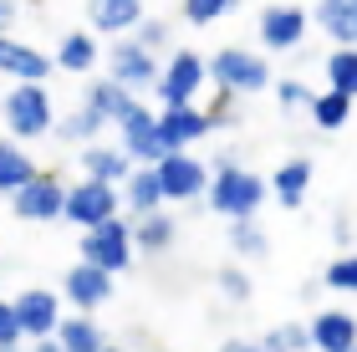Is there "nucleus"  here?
Returning a JSON list of instances; mask_svg holds the SVG:
<instances>
[{"mask_svg": "<svg viewBox=\"0 0 357 352\" xmlns=\"http://www.w3.org/2000/svg\"><path fill=\"white\" fill-rule=\"evenodd\" d=\"M169 220H149V225H143V245H169Z\"/></svg>", "mask_w": 357, "mask_h": 352, "instance_id": "31", "label": "nucleus"}, {"mask_svg": "<svg viewBox=\"0 0 357 352\" xmlns=\"http://www.w3.org/2000/svg\"><path fill=\"white\" fill-rule=\"evenodd\" d=\"M261 31H266L271 46H296L301 31H306V15H301V10H286V6H281V10H266Z\"/></svg>", "mask_w": 357, "mask_h": 352, "instance_id": "12", "label": "nucleus"}, {"mask_svg": "<svg viewBox=\"0 0 357 352\" xmlns=\"http://www.w3.org/2000/svg\"><path fill=\"white\" fill-rule=\"evenodd\" d=\"M235 245H245V250H261V235H255V225H235Z\"/></svg>", "mask_w": 357, "mask_h": 352, "instance_id": "33", "label": "nucleus"}, {"mask_svg": "<svg viewBox=\"0 0 357 352\" xmlns=\"http://www.w3.org/2000/svg\"><path fill=\"white\" fill-rule=\"evenodd\" d=\"M10 21V0H0V26H6Z\"/></svg>", "mask_w": 357, "mask_h": 352, "instance_id": "34", "label": "nucleus"}, {"mask_svg": "<svg viewBox=\"0 0 357 352\" xmlns=\"http://www.w3.org/2000/svg\"><path fill=\"white\" fill-rule=\"evenodd\" d=\"M36 352H61V347H52V342H46V347H36Z\"/></svg>", "mask_w": 357, "mask_h": 352, "instance_id": "36", "label": "nucleus"}, {"mask_svg": "<svg viewBox=\"0 0 357 352\" xmlns=\"http://www.w3.org/2000/svg\"><path fill=\"white\" fill-rule=\"evenodd\" d=\"M261 194H266L261 179H250V174H240V169H225L220 184H215V210L220 215H250L255 204H261Z\"/></svg>", "mask_w": 357, "mask_h": 352, "instance_id": "1", "label": "nucleus"}, {"mask_svg": "<svg viewBox=\"0 0 357 352\" xmlns=\"http://www.w3.org/2000/svg\"><path fill=\"white\" fill-rule=\"evenodd\" d=\"M0 72H15V77H26V82H36V77L46 72V61L36 52H26V46L0 41Z\"/></svg>", "mask_w": 357, "mask_h": 352, "instance_id": "18", "label": "nucleus"}, {"mask_svg": "<svg viewBox=\"0 0 357 352\" xmlns=\"http://www.w3.org/2000/svg\"><path fill=\"white\" fill-rule=\"evenodd\" d=\"M312 337L321 352H357V322L347 312H327V316H317Z\"/></svg>", "mask_w": 357, "mask_h": 352, "instance_id": "8", "label": "nucleus"}, {"mask_svg": "<svg viewBox=\"0 0 357 352\" xmlns=\"http://www.w3.org/2000/svg\"><path fill=\"white\" fill-rule=\"evenodd\" d=\"M61 347L67 352H102V337H97L87 322H67L61 327Z\"/></svg>", "mask_w": 357, "mask_h": 352, "instance_id": "23", "label": "nucleus"}, {"mask_svg": "<svg viewBox=\"0 0 357 352\" xmlns=\"http://www.w3.org/2000/svg\"><path fill=\"white\" fill-rule=\"evenodd\" d=\"M235 0H189V21H215L220 10H230Z\"/></svg>", "mask_w": 357, "mask_h": 352, "instance_id": "29", "label": "nucleus"}, {"mask_svg": "<svg viewBox=\"0 0 357 352\" xmlns=\"http://www.w3.org/2000/svg\"><path fill=\"white\" fill-rule=\"evenodd\" d=\"M112 72H118V82H143V87L153 82V61L143 46H118L112 52Z\"/></svg>", "mask_w": 357, "mask_h": 352, "instance_id": "13", "label": "nucleus"}, {"mask_svg": "<svg viewBox=\"0 0 357 352\" xmlns=\"http://www.w3.org/2000/svg\"><path fill=\"white\" fill-rule=\"evenodd\" d=\"M327 72H332V87L342 92V98H352L357 92V52H337L327 61Z\"/></svg>", "mask_w": 357, "mask_h": 352, "instance_id": "21", "label": "nucleus"}, {"mask_svg": "<svg viewBox=\"0 0 357 352\" xmlns=\"http://www.w3.org/2000/svg\"><path fill=\"white\" fill-rule=\"evenodd\" d=\"M123 133H128V148L143 153V158H164V153H169V148H164V128L143 113V107H133V113L123 118Z\"/></svg>", "mask_w": 357, "mask_h": 352, "instance_id": "7", "label": "nucleus"}, {"mask_svg": "<svg viewBox=\"0 0 357 352\" xmlns=\"http://www.w3.org/2000/svg\"><path fill=\"white\" fill-rule=\"evenodd\" d=\"M102 352H107V347H102Z\"/></svg>", "mask_w": 357, "mask_h": 352, "instance_id": "38", "label": "nucleus"}, {"mask_svg": "<svg viewBox=\"0 0 357 352\" xmlns=\"http://www.w3.org/2000/svg\"><path fill=\"white\" fill-rule=\"evenodd\" d=\"M10 128H15V133H41V128H46V98H41V92L36 87H21V92H15V98H10Z\"/></svg>", "mask_w": 357, "mask_h": 352, "instance_id": "9", "label": "nucleus"}, {"mask_svg": "<svg viewBox=\"0 0 357 352\" xmlns=\"http://www.w3.org/2000/svg\"><path fill=\"white\" fill-rule=\"evenodd\" d=\"M301 342H306L301 327H281V332H271V337H266L261 352H291V347H301Z\"/></svg>", "mask_w": 357, "mask_h": 352, "instance_id": "28", "label": "nucleus"}, {"mask_svg": "<svg viewBox=\"0 0 357 352\" xmlns=\"http://www.w3.org/2000/svg\"><path fill=\"white\" fill-rule=\"evenodd\" d=\"M87 266H97V270H123L128 266V230L118 220H107V225H97L87 235Z\"/></svg>", "mask_w": 357, "mask_h": 352, "instance_id": "2", "label": "nucleus"}, {"mask_svg": "<svg viewBox=\"0 0 357 352\" xmlns=\"http://www.w3.org/2000/svg\"><path fill=\"white\" fill-rule=\"evenodd\" d=\"M67 199H72V194H61L56 179H31L21 194H15V215H26V220H52V215L67 210Z\"/></svg>", "mask_w": 357, "mask_h": 352, "instance_id": "3", "label": "nucleus"}, {"mask_svg": "<svg viewBox=\"0 0 357 352\" xmlns=\"http://www.w3.org/2000/svg\"><path fill=\"white\" fill-rule=\"evenodd\" d=\"M352 6H357V0H352Z\"/></svg>", "mask_w": 357, "mask_h": 352, "instance_id": "37", "label": "nucleus"}, {"mask_svg": "<svg viewBox=\"0 0 357 352\" xmlns=\"http://www.w3.org/2000/svg\"><path fill=\"white\" fill-rule=\"evenodd\" d=\"M87 102H92L87 113H97V123H102V118H128V113H133V102L123 98V87H118V82L92 87V98H87Z\"/></svg>", "mask_w": 357, "mask_h": 352, "instance_id": "19", "label": "nucleus"}, {"mask_svg": "<svg viewBox=\"0 0 357 352\" xmlns=\"http://www.w3.org/2000/svg\"><path fill=\"white\" fill-rule=\"evenodd\" d=\"M67 215H72V220H82V225H107V220H112V189H107L102 179H92V184H82V189H72Z\"/></svg>", "mask_w": 357, "mask_h": 352, "instance_id": "5", "label": "nucleus"}, {"mask_svg": "<svg viewBox=\"0 0 357 352\" xmlns=\"http://www.w3.org/2000/svg\"><path fill=\"white\" fill-rule=\"evenodd\" d=\"M347 102H352V98H342V92H327V98L317 102V123H321V128L347 123Z\"/></svg>", "mask_w": 357, "mask_h": 352, "instance_id": "25", "label": "nucleus"}, {"mask_svg": "<svg viewBox=\"0 0 357 352\" xmlns=\"http://www.w3.org/2000/svg\"><path fill=\"white\" fill-rule=\"evenodd\" d=\"M15 332H21V316H15V307H0V347H10Z\"/></svg>", "mask_w": 357, "mask_h": 352, "instance_id": "32", "label": "nucleus"}, {"mask_svg": "<svg viewBox=\"0 0 357 352\" xmlns=\"http://www.w3.org/2000/svg\"><path fill=\"white\" fill-rule=\"evenodd\" d=\"M87 10H92V26H102V31H123L138 21V0H92Z\"/></svg>", "mask_w": 357, "mask_h": 352, "instance_id": "15", "label": "nucleus"}, {"mask_svg": "<svg viewBox=\"0 0 357 352\" xmlns=\"http://www.w3.org/2000/svg\"><path fill=\"white\" fill-rule=\"evenodd\" d=\"M158 128H164V148H178V143H189L194 133H204V118L189 113V107H169Z\"/></svg>", "mask_w": 357, "mask_h": 352, "instance_id": "16", "label": "nucleus"}, {"mask_svg": "<svg viewBox=\"0 0 357 352\" xmlns=\"http://www.w3.org/2000/svg\"><path fill=\"white\" fill-rule=\"evenodd\" d=\"M321 26H327L337 41H357V6L352 0H327V6H321Z\"/></svg>", "mask_w": 357, "mask_h": 352, "instance_id": "17", "label": "nucleus"}, {"mask_svg": "<svg viewBox=\"0 0 357 352\" xmlns=\"http://www.w3.org/2000/svg\"><path fill=\"white\" fill-rule=\"evenodd\" d=\"M327 286H352V291H357V261H337L327 270Z\"/></svg>", "mask_w": 357, "mask_h": 352, "instance_id": "30", "label": "nucleus"}, {"mask_svg": "<svg viewBox=\"0 0 357 352\" xmlns=\"http://www.w3.org/2000/svg\"><path fill=\"white\" fill-rule=\"evenodd\" d=\"M31 184V164H26V153L21 148H0V189H21Z\"/></svg>", "mask_w": 357, "mask_h": 352, "instance_id": "20", "label": "nucleus"}, {"mask_svg": "<svg viewBox=\"0 0 357 352\" xmlns=\"http://www.w3.org/2000/svg\"><path fill=\"white\" fill-rule=\"evenodd\" d=\"M199 77H204V67H199V56H174V67H169V77H164V98L174 102V107H184L189 102V92L199 87Z\"/></svg>", "mask_w": 357, "mask_h": 352, "instance_id": "10", "label": "nucleus"}, {"mask_svg": "<svg viewBox=\"0 0 357 352\" xmlns=\"http://www.w3.org/2000/svg\"><path fill=\"white\" fill-rule=\"evenodd\" d=\"M15 316H21V332H52L56 301L46 296V291H26L21 301H15Z\"/></svg>", "mask_w": 357, "mask_h": 352, "instance_id": "11", "label": "nucleus"}, {"mask_svg": "<svg viewBox=\"0 0 357 352\" xmlns=\"http://www.w3.org/2000/svg\"><path fill=\"white\" fill-rule=\"evenodd\" d=\"M306 179H312V164H286L281 174H275V189H281V199L296 204L301 189H306Z\"/></svg>", "mask_w": 357, "mask_h": 352, "instance_id": "22", "label": "nucleus"}, {"mask_svg": "<svg viewBox=\"0 0 357 352\" xmlns=\"http://www.w3.org/2000/svg\"><path fill=\"white\" fill-rule=\"evenodd\" d=\"M61 67H72V72L92 67V41L87 36H67V41H61Z\"/></svg>", "mask_w": 357, "mask_h": 352, "instance_id": "24", "label": "nucleus"}, {"mask_svg": "<svg viewBox=\"0 0 357 352\" xmlns=\"http://www.w3.org/2000/svg\"><path fill=\"white\" fill-rule=\"evenodd\" d=\"M215 77H220L225 87H245V92H255V87L271 82L266 61H255V56H245V52H220V56H215Z\"/></svg>", "mask_w": 357, "mask_h": 352, "instance_id": "4", "label": "nucleus"}, {"mask_svg": "<svg viewBox=\"0 0 357 352\" xmlns=\"http://www.w3.org/2000/svg\"><path fill=\"white\" fill-rule=\"evenodd\" d=\"M158 184H164V194L189 199V194H199V189H204V169L194 164V158L169 153V158H164V169H158Z\"/></svg>", "mask_w": 357, "mask_h": 352, "instance_id": "6", "label": "nucleus"}, {"mask_svg": "<svg viewBox=\"0 0 357 352\" xmlns=\"http://www.w3.org/2000/svg\"><path fill=\"white\" fill-rule=\"evenodd\" d=\"M158 194H164L158 174H138V179H133V204H138V210H153V204H158Z\"/></svg>", "mask_w": 357, "mask_h": 352, "instance_id": "26", "label": "nucleus"}, {"mask_svg": "<svg viewBox=\"0 0 357 352\" xmlns=\"http://www.w3.org/2000/svg\"><path fill=\"white\" fill-rule=\"evenodd\" d=\"M225 352H255V347H245V342H230V347H225Z\"/></svg>", "mask_w": 357, "mask_h": 352, "instance_id": "35", "label": "nucleus"}, {"mask_svg": "<svg viewBox=\"0 0 357 352\" xmlns=\"http://www.w3.org/2000/svg\"><path fill=\"white\" fill-rule=\"evenodd\" d=\"M67 291H72V301H82V307H97L112 286H107V270L82 266V270H72V276H67Z\"/></svg>", "mask_w": 357, "mask_h": 352, "instance_id": "14", "label": "nucleus"}, {"mask_svg": "<svg viewBox=\"0 0 357 352\" xmlns=\"http://www.w3.org/2000/svg\"><path fill=\"white\" fill-rule=\"evenodd\" d=\"M87 169L107 184L112 174H123V158H118V153H102V148H87Z\"/></svg>", "mask_w": 357, "mask_h": 352, "instance_id": "27", "label": "nucleus"}]
</instances>
